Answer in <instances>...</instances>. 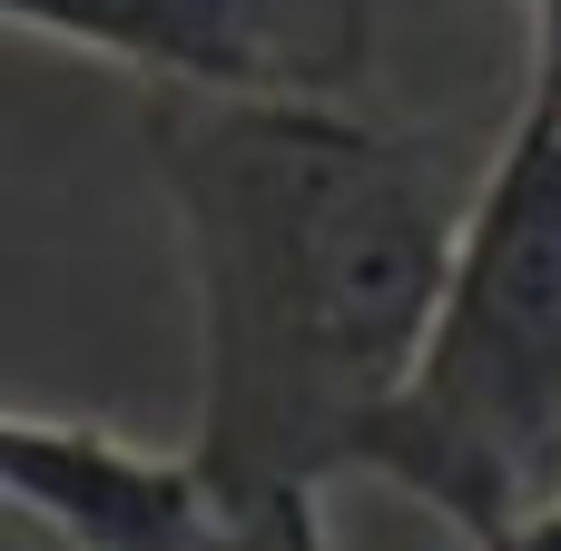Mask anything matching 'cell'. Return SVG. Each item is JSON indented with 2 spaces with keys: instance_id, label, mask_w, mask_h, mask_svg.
<instances>
[{
  "instance_id": "6da1fadb",
  "label": "cell",
  "mask_w": 561,
  "mask_h": 551,
  "mask_svg": "<svg viewBox=\"0 0 561 551\" xmlns=\"http://www.w3.org/2000/svg\"><path fill=\"white\" fill-rule=\"evenodd\" d=\"M197 306L187 454L227 503L325 493L365 473L394 414L473 187L444 138L385 128L355 99H187L138 108Z\"/></svg>"
},
{
  "instance_id": "7a4b0ae2",
  "label": "cell",
  "mask_w": 561,
  "mask_h": 551,
  "mask_svg": "<svg viewBox=\"0 0 561 551\" xmlns=\"http://www.w3.org/2000/svg\"><path fill=\"white\" fill-rule=\"evenodd\" d=\"M365 483H394L463 542H503L561 493V69L533 59L483 158L434 335L375 424Z\"/></svg>"
},
{
  "instance_id": "3957f363",
  "label": "cell",
  "mask_w": 561,
  "mask_h": 551,
  "mask_svg": "<svg viewBox=\"0 0 561 551\" xmlns=\"http://www.w3.org/2000/svg\"><path fill=\"white\" fill-rule=\"evenodd\" d=\"M30 39L187 99H355L375 0H0Z\"/></svg>"
},
{
  "instance_id": "277c9868",
  "label": "cell",
  "mask_w": 561,
  "mask_h": 551,
  "mask_svg": "<svg viewBox=\"0 0 561 551\" xmlns=\"http://www.w3.org/2000/svg\"><path fill=\"white\" fill-rule=\"evenodd\" d=\"M0 483H10V513H30L69 551H217L237 523V503L207 483L187 444L158 454L108 424L39 414V404L0 424Z\"/></svg>"
},
{
  "instance_id": "5b68a950",
  "label": "cell",
  "mask_w": 561,
  "mask_h": 551,
  "mask_svg": "<svg viewBox=\"0 0 561 551\" xmlns=\"http://www.w3.org/2000/svg\"><path fill=\"white\" fill-rule=\"evenodd\" d=\"M217 551H335L325 542V503L316 493H266V503H237L227 542Z\"/></svg>"
},
{
  "instance_id": "8992f818",
  "label": "cell",
  "mask_w": 561,
  "mask_h": 551,
  "mask_svg": "<svg viewBox=\"0 0 561 551\" xmlns=\"http://www.w3.org/2000/svg\"><path fill=\"white\" fill-rule=\"evenodd\" d=\"M483 551H561V493L542 503V513H533V523H513L503 542H483Z\"/></svg>"
},
{
  "instance_id": "52a82bcc",
  "label": "cell",
  "mask_w": 561,
  "mask_h": 551,
  "mask_svg": "<svg viewBox=\"0 0 561 551\" xmlns=\"http://www.w3.org/2000/svg\"><path fill=\"white\" fill-rule=\"evenodd\" d=\"M533 59L561 69V0H533Z\"/></svg>"
}]
</instances>
